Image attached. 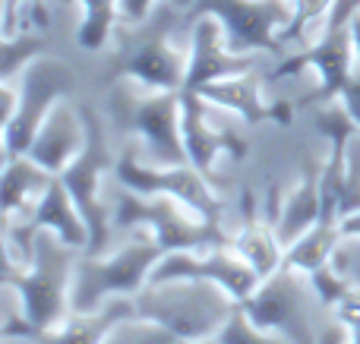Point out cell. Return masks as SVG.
Returning <instances> with one entry per match:
<instances>
[{
    "instance_id": "obj_36",
    "label": "cell",
    "mask_w": 360,
    "mask_h": 344,
    "mask_svg": "<svg viewBox=\"0 0 360 344\" xmlns=\"http://www.w3.org/2000/svg\"><path fill=\"white\" fill-rule=\"evenodd\" d=\"M351 35H354V51H357V67H360V13L351 19Z\"/></svg>"
},
{
    "instance_id": "obj_28",
    "label": "cell",
    "mask_w": 360,
    "mask_h": 344,
    "mask_svg": "<svg viewBox=\"0 0 360 344\" xmlns=\"http://www.w3.org/2000/svg\"><path fill=\"white\" fill-rule=\"evenodd\" d=\"M41 25H48V6H44V0H6L4 35L35 32Z\"/></svg>"
},
{
    "instance_id": "obj_38",
    "label": "cell",
    "mask_w": 360,
    "mask_h": 344,
    "mask_svg": "<svg viewBox=\"0 0 360 344\" xmlns=\"http://www.w3.org/2000/svg\"><path fill=\"white\" fill-rule=\"evenodd\" d=\"M4 25H6V0H0V35H4Z\"/></svg>"
},
{
    "instance_id": "obj_4",
    "label": "cell",
    "mask_w": 360,
    "mask_h": 344,
    "mask_svg": "<svg viewBox=\"0 0 360 344\" xmlns=\"http://www.w3.org/2000/svg\"><path fill=\"white\" fill-rule=\"evenodd\" d=\"M133 303H136V313L155 319L177 341H215L228 316L240 307V300L212 278L146 282Z\"/></svg>"
},
{
    "instance_id": "obj_23",
    "label": "cell",
    "mask_w": 360,
    "mask_h": 344,
    "mask_svg": "<svg viewBox=\"0 0 360 344\" xmlns=\"http://www.w3.org/2000/svg\"><path fill=\"white\" fill-rule=\"evenodd\" d=\"M79 6V32L76 41L86 54H101L111 44L117 22L124 19L120 0H76Z\"/></svg>"
},
{
    "instance_id": "obj_31",
    "label": "cell",
    "mask_w": 360,
    "mask_h": 344,
    "mask_svg": "<svg viewBox=\"0 0 360 344\" xmlns=\"http://www.w3.org/2000/svg\"><path fill=\"white\" fill-rule=\"evenodd\" d=\"M155 4H158V0H120V13H124L127 22H139V19L149 16ZM171 4H177L180 10H190L196 0H171Z\"/></svg>"
},
{
    "instance_id": "obj_27",
    "label": "cell",
    "mask_w": 360,
    "mask_h": 344,
    "mask_svg": "<svg viewBox=\"0 0 360 344\" xmlns=\"http://www.w3.org/2000/svg\"><path fill=\"white\" fill-rule=\"evenodd\" d=\"M215 341H224V344H272L278 338H275L272 332H266L262 326H256L253 316H250L243 307H237L234 313L228 316V322L221 326V332L215 335Z\"/></svg>"
},
{
    "instance_id": "obj_15",
    "label": "cell",
    "mask_w": 360,
    "mask_h": 344,
    "mask_svg": "<svg viewBox=\"0 0 360 344\" xmlns=\"http://www.w3.org/2000/svg\"><path fill=\"white\" fill-rule=\"evenodd\" d=\"M262 57L266 54H240V51H231L221 22H218L212 13L193 16L190 19V54H186L184 88L199 92V88L209 86V82L256 70L262 63Z\"/></svg>"
},
{
    "instance_id": "obj_11",
    "label": "cell",
    "mask_w": 360,
    "mask_h": 344,
    "mask_svg": "<svg viewBox=\"0 0 360 344\" xmlns=\"http://www.w3.org/2000/svg\"><path fill=\"white\" fill-rule=\"evenodd\" d=\"M19 86V105H16V117H13L10 130H6V149L13 155H25L35 139L38 126L44 124L57 101L70 98L76 92V73L67 60L51 54H38L29 67L19 73L16 79Z\"/></svg>"
},
{
    "instance_id": "obj_1",
    "label": "cell",
    "mask_w": 360,
    "mask_h": 344,
    "mask_svg": "<svg viewBox=\"0 0 360 344\" xmlns=\"http://www.w3.org/2000/svg\"><path fill=\"white\" fill-rule=\"evenodd\" d=\"M105 82L136 79L155 88H184L190 54V16L171 0H158L139 22L120 19L105 51Z\"/></svg>"
},
{
    "instance_id": "obj_37",
    "label": "cell",
    "mask_w": 360,
    "mask_h": 344,
    "mask_svg": "<svg viewBox=\"0 0 360 344\" xmlns=\"http://www.w3.org/2000/svg\"><path fill=\"white\" fill-rule=\"evenodd\" d=\"M10 158H13V152L6 149V139H0V171L6 168V161H10Z\"/></svg>"
},
{
    "instance_id": "obj_17",
    "label": "cell",
    "mask_w": 360,
    "mask_h": 344,
    "mask_svg": "<svg viewBox=\"0 0 360 344\" xmlns=\"http://www.w3.org/2000/svg\"><path fill=\"white\" fill-rule=\"evenodd\" d=\"M199 95L215 101V105H221V107H228V111H234L247 126L266 124V120H278V124H288V120H291V107H288L285 101L262 98L259 67L247 70V73L228 76V79L209 82V86L199 88Z\"/></svg>"
},
{
    "instance_id": "obj_33",
    "label": "cell",
    "mask_w": 360,
    "mask_h": 344,
    "mask_svg": "<svg viewBox=\"0 0 360 344\" xmlns=\"http://www.w3.org/2000/svg\"><path fill=\"white\" fill-rule=\"evenodd\" d=\"M338 101H342V105L348 107V114L354 117V124H357V130H360V67L354 70V76L348 79V86L342 88Z\"/></svg>"
},
{
    "instance_id": "obj_30",
    "label": "cell",
    "mask_w": 360,
    "mask_h": 344,
    "mask_svg": "<svg viewBox=\"0 0 360 344\" xmlns=\"http://www.w3.org/2000/svg\"><path fill=\"white\" fill-rule=\"evenodd\" d=\"M16 105H19V86L10 79H0V139L6 136L13 117H16Z\"/></svg>"
},
{
    "instance_id": "obj_21",
    "label": "cell",
    "mask_w": 360,
    "mask_h": 344,
    "mask_svg": "<svg viewBox=\"0 0 360 344\" xmlns=\"http://www.w3.org/2000/svg\"><path fill=\"white\" fill-rule=\"evenodd\" d=\"M338 246H342V227L332 221H316L310 231H304L294 244L285 246V263L304 275H313L335 259Z\"/></svg>"
},
{
    "instance_id": "obj_34",
    "label": "cell",
    "mask_w": 360,
    "mask_h": 344,
    "mask_svg": "<svg viewBox=\"0 0 360 344\" xmlns=\"http://www.w3.org/2000/svg\"><path fill=\"white\" fill-rule=\"evenodd\" d=\"M354 13H360V0H335V6H332V16H329V22H326V29H342V25H351Z\"/></svg>"
},
{
    "instance_id": "obj_32",
    "label": "cell",
    "mask_w": 360,
    "mask_h": 344,
    "mask_svg": "<svg viewBox=\"0 0 360 344\" xmlns=\"http://www.w3.org/2000/svg\"><path fill=\"white\" fill-rule=\"evenodd\" d=\"M16 272H22V265L16 263L10 250V227H6V215L0 212V278L16 275Z\"/></svg>"
},
{
    "instance_id": "obj_24",
    "label": "cell",
    "mask_w": 360,
    "mask_h": 344,
    "mask_svg": "<svg viewBox=\"0 0 360 344\" xmlns=\"http://www.w3.org/2000/svg\"><path fill=\"white\" fill-rule=\"evenodd\" d=\"M332 6H335V0H294V16L288 22V29L281 32L285 51L304 48L313 38L323 35L326 22L332 16Z\"/></svg>"
},
{
    "instance_id": "obj_2",
    "label": "cell",
    "mask_w": 360,
    "mask_h": 344,
    "mask_svg": "<svg viewBox=\"0 0 360 344\" xmlns=\"http://www.w3.org/2000/svg\"><path fill=\"white\" fill-rule=\"evenodd\" d=\"M184 88H155L136 79L108 82L101 114L114 130L136 145V152L152 164H184V130H180Z\"/></svg>"
},
{
    "instance_id": "obj_16",
    "label": "cell",
    "mask_w": 360,
    "mask_h": 344,
    "mask_svg": "<svg viewBox=\"0 0 360 344\" xmlns=\"http://www.w3.org/2000/svg\"><path fill=\"white\" fill-rule=\"evenodd\" d=\"M89 136V124H86V107L76 101L63 98L54 105V111L44 117V124L38 126L35 139H32L29 152L38 164H44L48 171L60 174L70 161L82 152Z\"/></svg>"
},
{
    "instance_id": "obj_3",
    "label": "cell",
    "mask_w": 360,
    "mask_h": 344,
    "mask_svg": "<svg viewBox=\"0 0 360 344\" xmlns=\"http://www.w3.org/2000/svg\"><path fill=\"white\" fill-rule=\"evenodd\" d=\"M108 206L114 234L149 231L165 250H205L212 244L231 240L221 221L205 218L199 209L171 193H139L117 183V190L108 196Z\"/></svg>"
},
{
    "instance_id": "obj_26",
    "label": "cell",
    "mask_w": 360,
    "mask_h": 344,
    "mask_svg": "<svg viewBox=\"0 0 360 344\" xmlns=\"http://www.w3.org/2000/svg\"><path fill=\"white\" fill-rule=\"evenodd\" d=\"M108 341H124V344H174L177 338L165 326H158L155 319H149V316H143V313H133V316L120 319L117 326L111 329Z\"/></svg>"
},
{
    "instance_id": "obj_12",
    "label": "cell",
    "mask_w": 360,
    "mask_h": 344,
    "mask_svg": "<svg viewBox=\"0 0 360 344\" xmlns=\"http://www.w3.org/2000/svg\"><path fill=\"white\" fill-rule=\"evenodd\" d=\"M114 180L124 183V187H130V190H139V193H171V196H177V199L190 202L193 209H199V212L212 221H221V215H224L221 196L212 190L209 174H202L199 168H193L190 161H184V164H152L139 155L133 143H127L124 152L117 155Z\"/></svg>"
},
{
    "instance_id": "obj_19",
    "label": "cell",
    "mask_w": 360,
    "mask_h": 344,
    "mask_svg": "<svg viewBox=\"0 0 360 344\" xmlns=\"http://www.w3.org/2000/svg\"><path fill=\"white\" fill-rule=\"evenodd\" d=\"M323 218V199H319V168L304 171L297 183L281 196V206L272 218V227L281 244H294L304 231H310Z\"/></svg>"
},
{
    "instance_id": "obj_10",
    "label": "cell",
    "mask_w": 360,
    "mask_h": 344,
    "mask_svg": "<svg viewBox=\"0 0 360 344\" xmlns=\"http://www.w3.org/2000/svg\"><path fill=\"white\" fill-rule=\"evenodd\" d=\"M180 130H184L186 161L212 177L218 158L247 155V124L234 111L184 88L180 105Z\"/></svg>"
},
{
    "instance_id": "obj_14",
    "label": "cell",
    "mask_w": 360,
    "mask_h": 344,
    "mask_svg": "<svg viewBox=\"0 0 360 344\" xmlns=\"http://www.w3.org/2000/svg\"><path fill=\"white\" fill-rule=\"evenodd\" d=\"M165 278H212V282L224 284L237 300L250 297L262 275L237 253L231 244H212L205 250H168L155 263L149 282H165Z\"/></svg>"
},
{
    "instance_id": "obj_5",
    "label": "cell",
    "mask_w": 360,
    "mask_h": 344,
    "mask_svg": "<svg viewBox=\"0 0 360 344\" xmlns=\"http://www.w3.org/2000/svg\"><path fill=\"white\" fill-rule=\"evenodd\" d=\"M165 253L168 250L149 231L124 234V240L117 246H108L105 253L82 250L73 272L70 313L98 310L114 297H136Z\"/></svg>"
},
{
    "instance_id": "obj_18",
    "label": "cell",
    "mask_w": 360,
    "mask_h": 344,
    "mask_svg": "<svg viewBox=\"0 0 360 344\" xmlns=\"http://www.w3.org/2000/svg\"><path fill=\"white\" fill-rule=\"evenodd\" d=\"M54 171L38 164L32 155H13L0 171V212L29 215L54 180Z\"/></svg>"
},
{
    "instance_id": "obj_9",
    "label": "cell",
    "mask_w": 360,
    "mask_h": 344,
    "mask_svg": "<svg viewBox=\"0 0 360 344\" xmlns=\"http://www.w3.org/2000/svg\"><path fill=\"white\" fill-rule=\"evenodd\" d=\"M212 16L221 22L231 51L240 54H285L281 32L294 16V0H196L186 16Z\"/></svg>"
},
{
    "instance_id": "obj_20",
    "label": "cell",
    "mask_w": 360,
    "mask_h": 344,
    "mask_svg": "<svg viewBox=\"0 0 360 344\" xmlns=\"http://www.w3.org/2000/svg\"><path fill=\"white\" fill-rule=\"evenodd\" d=\"M136 313V303L133 297H114L108 300L105 307L98 310H89V313H70L60 326L51 332L48 341H82V344H92V341H108L111 329L117 326L120 319Z\"/></svg>"
},
{
    "instance_id": "obj_13",
    "label": "cell",
    "mask_w": 360,
    "mask_h": 344,
    "mask_svg": "<svg viewBox=\"0 0 360 344\" xmlns=\"http://www.w3.org/2000/svg\"><path fill=\"white\" fill-rule=\"evenodd\" d=\"M304 70H313V73L319 76V92H316L319 105L335 101L357 70V51H354L351 25L326 29L323 35L313 38L310 44L288 51V54L281 57V63L275 67L272 79H288V76H297V73H304Z\"/></svg>"
},
{
    "instance_id": "obj_8",
    "label": "cell",
    "mask_w": 360,
    "mask_h": 344,
    "mask_svg": "<svg viewBox=\"0 0 360 344\" xmlns=\"http://www.w3.org/2000/svg\"><path fill=\"white\" fill-rule=\"evenodd\" d=\"M86 124H89L86 145H82V152L57 177H60L63 187L70 190L73 202L79 206L82 218H86L89 231H92V244H89L86 253H105L108 246H111V237H114L105 180H108V174H114L117 155L111 152V143H108V117L105 114H95L92 107H86Z\"/></svg>"
},
{
    "instance_id": "obj_35",
    "label": "cell",
    "mask_w": 360,
    "mask_h": 344,
    "mask_svg": "<svg viewBox=\"0 0 360 344\" xmlns=\"http://www.w3.org/2000/svg\"><path fill=\"white\" fill-rule=\"evenodd\" d=\"M338 227H342V237H354L360 240V209L351 215H345L342 221H338Z\"/></svg>"
},
{
    "instance_id": "obj_22",
    "label": "cell",
    "mask_w": 360,
    "mask_h": 344,
    "mask_svg": "<svg viewBox=\"0 0 360 344\" xmlns=\"http://www.w3.org/2000/svg\"><path fill=\"white\" fill-rule=\"evenodd\" d=\"M231 244L262 278L285 265V244L278 240L272 221H250L237 234H231Z\"/></svg>"
},
{
    "instance_id": "obj_39",
    "label": "cell",
    "mask_w": 360,
    "mask_h": 344,
    "mask_svg": "<svg viewBox=\"0 0 360 344\" xmlns=\"http://www.w3.org/2000/svg\"><path fill=\"white\" fill-rule=\"evenodd\" d=\"M351 341H360V326L354 329V332H351Z\"/></svg>"
},
{
    "instance_id": "obj_6",
    "label": "cell",
    "mask_w": 360,
    "mask_h": 344,
    "mask_svg": "<svg viewBox=\"0 0 360 344\" xmlns=\"http://www.w3.org/2000/svg\"><path fill=\"white\" fill-rule=\"evenodd\" d=\"M76 246H70L54 231H38L32 259L22 272L6 275L0 282H10L22 297L25 316L41 329V338L48 341L51 332L70 316V294H73V272L79 263Z\"/></svg>"
},
{
    "instance_id": "obj_25",
    "label": "cell",
    "mask_w": 360,
    "mask_h": 344,
    "mask_svg": "<svg viewBox=\"0 0 360 344\" xmlns=\"http://www.w3.org/2000/svg\"><path fill=\"white\" fill-rule=\"evenodd\" d=\"M48 38L38 32H19V35H0V79L16 82L19 73L35 60L38 54H44Z\"/></svg>"
},
{
    "instance_id": "obj_29",
    "label": "cell",
    "mask_w": 360,
    "mask_h": 344,
    "mask_svg": "<svg viewBox=\"0 0 360 344\" xmlns=\"http://www.w3.org/2000/svg\"><path fill=\"white\" fill-rule=\"evenodd\" d=\"M360 209V130L351 133L345 149V196H342V218Z\"/></svg>"
},
{
    "instance_id": "obj_7",
    "label": "cell",
    "mask_w": 360,
    "mask_h": 344,
    "mask_svg": "<svg viewBox=\"0 0 360 344\" xmlns=\"http://www.w3.org/2000/svg\"><path fill=\"white\" fill-rule=\"evenodd\" d=\"M240 307L278 341H319V332L332 316V310L319 300L310 275L291 269L288 263L262 278L253 294L240 300Z\"/></svg>"
}]
</instances>
